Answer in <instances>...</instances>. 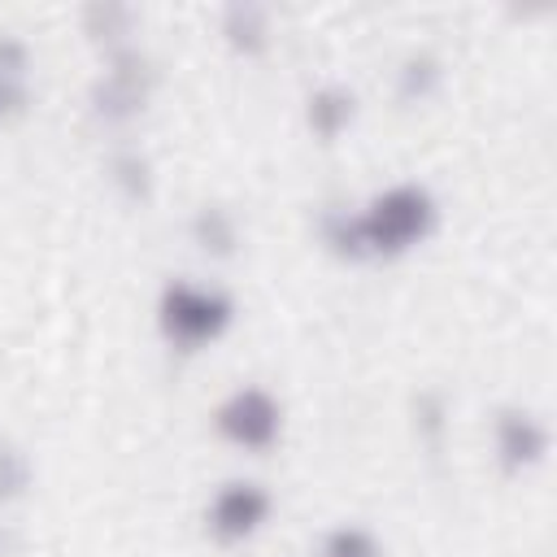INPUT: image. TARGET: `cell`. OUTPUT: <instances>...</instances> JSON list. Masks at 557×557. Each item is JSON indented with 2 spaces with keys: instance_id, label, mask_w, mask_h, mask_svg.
Returning a JSON list of instances; mask_svg holds the SVG:
<instances>
[{
  "instance_id": "cell-4",
  "label": "cell",
  "mask_w": 557,
  "mask_h": 557,
  "mask_svg": "<svg viewBox=\"0 0 557 557\" xmlns=\"http://www.w3.org/2000/svg\"><path fill=\"white\" fill-rule=\"evenodd\" d=\"M265 513H270V496L257 483H226L213 496L209 527L218 540H244L265 522Z\"/></svg>"
},
{
  "instance_id": "cell-1",
  "label": "cell",
  "mask_w": 557,
  "mask_h": 557,
  "mask_svg": "<svg viewBox=\"0 0 557 557\" xmlns=\"http://www.w3.org/2000/svg\"><path fill=\"white\" fill-rule=\"evenodd\" d=\"M435 222V205L422 187L400 183L392 191H383L361 218L352 222H331L326 235L331 244H339L344 252L361 257V252H405L409 244H418Z\"/></svg>"
},
{
  "instance_id": "cell-9",
  "label": "cell",
  "mask_w": 557,
  "mask_h": 557,
  "mask_svg": "<svg viewBox=\"0 0 557 557\" xmlns=\"http://www.w3.org/2000/svg\"><path fill=\"white\" fill-rule=\"evenodd\" d=\"M26 487V457L17 448H4L0 444V500L17 496Z\"/></svg>"
},
{
  "instance_id": "cell-6",
  "label": "cell",
  "mask_w": 557,
  "mask_h": 557,
  "mask_svg": "<svg viewBox=\"0 0 557 557\" xmlns=\"http://www.w3.org/2000/svg\"><path fill=\"white\" fill-rule=\"evenodd\" d=\"M352 117V96L348 91H335V87H326V91H318L313 100H309V122H313V131L318 135H339V126Z\"/></svg>"
},
{
  "instance_id": "cell-8",
  "label": "cell",
  "mask_w": 557,
  "mask_h": 557,
  "mask_svg": "<svg viewBox=\"0 0 557 557\" xmlns=\"http://www.w3.org/2000/svg\"><path fill=\"white\" fill-rule=\"evenodd\" d=\"M326 557H379L374 540L357 527H339L331 540H326Z\"/></svg>"
},
{
  "instance_id": "cell-10",
  "label": "cell",
  "mask_w": 557,
  "mask_h": 557,
  "mask_svg": "<svg viewBox=\"0 0 557 557\" xmlns=\"http://www.w3.org/2000/svg\"><path fill=\"white\" fill-rule=\"evenodd\" d=\"M17 100H22V91H17V87H13V83L0 74V113H4L9 104H17Z\"/></svg>"
},
{
  "instance_id": "cell-5",
  "label": "cell",
  "mask_w": 557,
  "mask_h": 557,
  "mask_svg": "<svg viewBox=\"0 0 557 557\" xmlns=\"http://www.w3.org/2000/svg\"><path fill=\"white\" fill-rule=\"evenodd\" d=\"M496 444H500L505 466H509V470H518V466L540 461V453H544L548 435H544V426H540L531 413H505V418L496 422Z\"/></svg>"
},
{
  "instance_id": "cell-7",
  "label": "cell",
  "mask_w": 557,
  "mask_h": 557,
  "mask_svg": "<svg viewBox=\"0 0 557 557\" xmlns=\"http://www.w3.org/2000/svg\"><path fill=\"white\" fill-rule=\"evenodd\" d=\"M196 235H200V244L213 248V252H231V244H235V231H231V222H226L218 209H205V213L196 218Z\"/></svg>"
},
{
  "instance_id": "cell-3",
  "label": "cell",
  "mask_w": 557,
  "mask_h": 557,
  "mask_svg": "<svg viewBox=\"0 0 557 557\" xmlns=\"http://www.w3.org/2000/svg\"><path fill=\"white\" fill-rule=\"evenodd\" d=\"M218 431L244 448H270L278 435V405L261 387H239L222 409H218Z\"/></svg>"
},
{
  "instance_id": "cell-2",
  "label": "cell",
  "mask_w": 557,
  "mask_h": 557,
  "mask_svg": "<svg viewBox=\"0 0 557 557\" xmlns=\"http://www.w3.org/2000/svg\"><path fill=\"white\" fill-rule=\"evenodd\" d=\"M231 322V300L191 283H170L161 292V331L178 348H200L205 339H218Z\"/></svg>"
}]
</instances>
